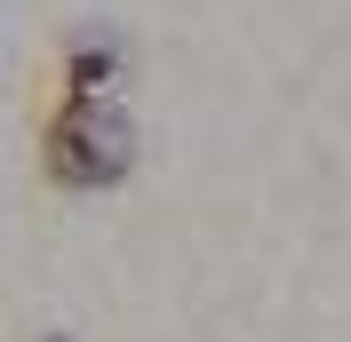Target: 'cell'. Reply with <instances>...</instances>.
I'll return each mask as SVG.
<instances>
[{"label":"cell","mask_w":351,"mask_h":342,"mask_svg":"<svg viewBox=\"0 0 351 342\" xmlns=\"http://www.w3.org/2000/svg\"><path fill=\"white\" fill-rule=\"evenodd\" d=\"M120 159H128L120 120H104V111H72V120H64V135H56V168H72V175H120Z\"/></svg>","instance_id":"obj_1"}]
</instances>
